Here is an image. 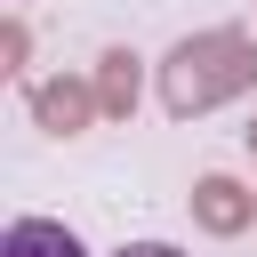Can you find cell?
I'll list each match as a JSON object with an SVG mask.
<instances>
[{
	"mask_svg": "<svg viewBox=\"0 0 257 257\" xmlns=\"http://www.w3.org/2000/svg\"><path fill=\"white\" fill-rule=\"evenodd\" d=\"M257 88V40L241 24H209V32H185L169 56H161V112L169 120H201L233 96Z\"/></svg>",
	"mask_w": 257,
	"mask_h": 257,
	"instance_id": "cell-1",
	"label": "cell"
},
{
	"mask_svg": "<svg viewBox=\"0 0 257 257\" xmlns=\"http://www.w3.org/2000/svg\"><path fill=\"white\" fill-rule=\"evenodd\" d=\"M24 104H32V120H40L48 137H80V128H96V120H104L96 80H80V72H48V80H32V88H24Z\"/></svg>",
	"mask_w": 257,
	"mask_h": 257,
	"instance_id": "cell-2",
	"label": "cell"
},
{
	"mask_svg": "<svg viewBox=\"0 0 257 257\" xmlns=\"http://www.w3.org/2000/svg\"><path fill=\"white\" fill-rule=\"evenodd\" d=\"M193 225L201 233H217V241H233V233H249L257 225V193L241 185V177H225V169H209V177H193Z\"/></svg>",
	"mask_w": 257,
	"mask_h": 257,
	"instance_id": "cell-3",
	"label": "cell"
},
{
	"mask_svg": "<svg viewBox=\"0 0 257 257\" xmlns=\"http://www.w3.org/2000/svg\"><path fill=\"white\" fill-rule=\"evenodd\" d=\"M88 80H96L104 120H128V112H137V96H145V56H137V48H104Z\"/></svg>",
	"mask_w": 257,
	"mask_h": 257,
	"instance_id": "cell-4",
	"label": "cell"
},
{
	"mask_svg": "<svg viewBox=\"0 0 257 257\" xmlns=\"http://www.w3.org/2000/svg\"><path fill=\"white\" fill-rule=\"evenodd\" d=\"M0 257H88V249H80V233L56 225V217H16V225L0 233Z\"/></svg>",
	"mask_w": 257,
	"mask_h": 257,
	"instance_id": "cell-5",
	"label": "cell"
},
{
	"mask_svg": "<svg viewBox=\"0 0 257 257\" xmlns=\"http://www.w3.org/2000/svg\"><path fill=\"white\" fill-rule=\"evenodd\" d=\"M0 56H8V72H24V56H32V32H24V16H8V24H0Z\"/></svg>",
	"mask_w": 257,
	"mask_h": 257,
	"instance_id": "cell-6",
	"label": "cell"
},
{
	"mask_svg": "<svg viewBox=\"0 0 257 257\" xmlns=\"http://www.w3.org/2000/svg\"><path fill=\"white\" fill-rule=\"evenodd\" d=\"M112 257H185V249H169V241H128V249H112Z\"/></svg>",
	"mask_w": 257,
	"mask_h": 257,
	"instance_id": "cell-7",
	"label": "cell"
},
{
	"mask_svg": "<svg viewBox=\"0 0 257 257\" xmlns=\"http://www.w3.org/2000/svg\"><path fill=\"white\" fill-rule=\"evenodd\" d=\"M241 137H249V161H257V120H249V128H241Z\"/></svg>",
	"mask_w": 257,
	"mask_h": 257,
	"instance_id": "cell-8",
	"label": "cell"
}]
</instances>
